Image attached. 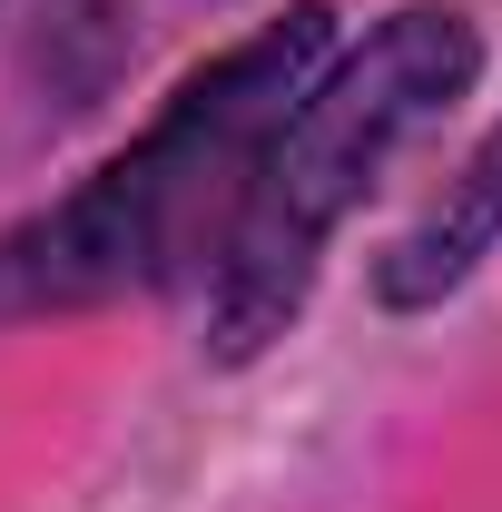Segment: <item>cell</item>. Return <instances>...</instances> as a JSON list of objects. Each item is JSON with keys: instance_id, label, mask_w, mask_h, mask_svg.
<instances>
[{"instance_id": "6da1fadb", "label": "cell", "mask_w": 502, "mask_h": 512, "mask_svg": "<svg viewBox=\"0 0 502 512\" xmlns=\"http://www.w3.org/2000/svg\"><path fill=\"white\" fill-rule=\"evenodd\" d=\"M325 40H335V10L296 0L286 20H266L256 40L197 69L148 119V138L119 148L89 188H69L30 227H10L0 237V325L69 316V306H99L128 286H168L197 256H227L237 207L256 188V158L296 119Z\"/></svg>"}, {"instance_id": "7a4b0ae2", "label": "cell", "mask_w": 502, "mask_h": 512, "mask_svg": "<svg viewBox=\"0 0 502 512\" xmlns=\"http://www.w3.org/2000/svg\"><path fill=\"white\" fill-rule=\"evenodd\" d=\"M483 69V40L463 10H394L355 60H335L296 99V119L266 138L256 188L237 207V237L217 256V355L237 365L266 335H286V316L306 306L315 247L355 217V197L384 178V158L414 138L424 119H443Z\"/></svg>"}, {"instance_id": "3957f363", "label": "cell", "mask_w": 502, "mask_h": 512, "mask_svg": "<svg viewBox=\"0 0 502 512\" xmlns=\"http://www.w3.org/2000/svg\"><path fill=\"white\" fill-rule=\"evenodd\" d=\"M502 247V119H493V138L443 178V197L394 237V256H384V306H434V296H453L483 256Z\"/></svg>"}]
</instances>
